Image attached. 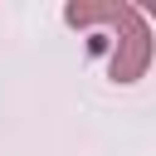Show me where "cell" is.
Returning a JSON list of instances; mask_svg holds the SVG:
<instances>
[{
	"mask_svg": "<svg viewBox=\"0 0 156 156\" xmlns=\"http://www.w3.org/2000/svg\"><path fill=\"white\" fill-rule=\"evenodd\" d=\"M63 20L78 24V29H88V24H107L112 29V63H107V73L117 83H136L146 73V63H151V29H146L136 5H127V0H88V5H68Z\"/></svg>",
	"mask_w": 156,
	"mask_h": 156,
	"instance_id": "6da1fadb",
	"label": "cell"
}]
</instances>
